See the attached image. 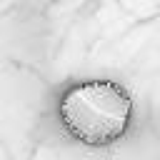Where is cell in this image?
<instances>
[{
  "mask_svg": "<svg viewBox=\"0 0 160 160\" xmlns=\"http://www.w3.org/2000/svg\"><path fill=\"white\" fill-rule=\"evenodd\" d=\"M58 110L72 138L98 148L125 135L132 115V98L115 80H82L62 92Z\"/></svg>",
  "mask_w": 160,
  "mask_h": 160,
  "instance_id": "obj_1",
  "label": "cell"
}]
</instances>
